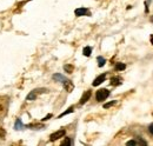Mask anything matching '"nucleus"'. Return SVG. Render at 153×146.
<instances>
[{"instance_id":"1","label":"nucleus","mask_w":153,"mask_h":146,"mask_svg":"<svg viewBox=\"0 0 153 146\" xmlns=\"http://www.w3.org/2000/svg\"><path fill=\"white\" fill-rule=\"evenodd\" d=\"M108 95H110V91L107 89H100L99 91H97L96 99L98 101H104Z\"/></svg>"},{"instance_id":"2","label":"nucleus","mask_w":153,"mask_h":146,"mask_svg":"<svg viewBox=\"0 0 153 146\" xmlns=\"http://www.w3.org/2000/svg\"><path fill=\"white\" fill-rule=\"evenodd\" d=\"M45 92H47L46 89H37V90H33V91H31L28 93V95H27V100H30V101H32V100H36L37 99V97H38V94L40 93H45Z\"/></svg>"},{"instance_id":"3","label":"nucleus","mask_w":153,"mask_h":146,"mask_svg":"<svg viewBox=\"0 0 153 146\" xmlns=\"http://www.w3.org/2000/svg\"><path fill=\"white\" fill-rule=\"evenodd\" d=\"M65 134H66V131H65L64 128H62V130H59V131H57V132H54V133L51 134L50 140H51V142H56V140H58V139L62 138Z\"/></svg>"},{"instance_id":"4","label":"nucleus","mask_w":153,"mask_h":146,"mask_svg":"<svg viewBox=\"0 0 153 146\" xmlns=\"http://www.w3.org/2000/svg\"><path fill=\"white\" fill-rule=\"evenodd\" d=\"M91 95H92V92H91V91H86L85 93H84V94H82V97H81V99H80L79 104H80V105H84L85 103H87V100H90Z\"/></svg>"},{"instance_id":"5","label":"nucleus","mask_w":153,"mask_h":146,"mask_svg":"<svg viewBox=\"0 0 153 146\" xmlns=\"http://www.w3.org/2000/svg\"><path fill=\"white\" fill-rule=\"evenodd\" d=\"M64 89L66 90L67 92H72L73 91V89H74V85H73V83L71 81V80H68V79H66L64 83Z\"/></svg>"},{"instance_id":"6","label":"nucleus","mask_w":153,"mask_h":146,"mask_svg":"<svg viewBox=\"0 0 153 146\" xmlns=\"http://www.w3.org/2000/svg\"><path fill=\"white\" fill-rule=\"evenodd\" d=\"M105 79H106V74H105V73H104V74H100L99 77H97L96 79H94V81H93V86H99L101 83L105 81Z\"/></svg>"},{"instance_id":"7","label":"nucleus","mask_w":153,"mask_h":146,"mask_svg":"<svg viewBox=\"0 0 153 146\" xmlns=\"http://www.w3.org/2000/svg\"><path fill=\"white\" fill-rule=\"evenodd\" d=\"M76 17H82V16H87L88 14V10L87 8H76L74 11Z\"/></svg>"},{"instance_id":"8","label":"nucleus","mask_w":153,"mask_h":146,"mask_svg":"<svg viewBox=\"0 0 153 146\" xmlns=\"http://www.w3.org/2000/svg\"><path fill=\"white\" fill-rule=\"evenodd\" d=\"M121 83H123V79L120 77H112L111 78V85H113V86L121 85Z\"/></svg>"},{"instance_id":"9","label":"nucleus","mask_w":153,"mask_h":146,"mask_svg":"<svg viewBox=\"0 0 153 146\" xmlns=\"http://www.w3.org/2000/svg\"><path fill=\"white\" fill-rule=\"evenodd\" d=\"M126 145H146V143L143 140H130L126 143Z\"/></svg>"},{"instance_id":"10","label":"nucleus","mask_w":153,"mask_h":146,"mask_svg":"<svg viewBox=\"0 0 153 146\" xmlns=\"http://www.w3.org/2000/svg\"><path fill=\"white\" fill-rule=\"evenodd\" d=\"M53 79H54L56 81H59V83H64V81L66 80V78H65L64 75H61V74H54V75H53Z\"/></svg>"},{"instance_id":"11","label":"nucleus","mask_w":153,"mask_h":146,"mask_svg":"<svg viewBox=\"0 0 153 146\" xmlns=\"http://www.w3.org/2000/svg\"><path fill=\"white\" fill-rule=\"evenodd\" d=\"M82 53H84V55H85V57H90V55H91V53H92V47H90V46L84 47Z\"/></svg>"},{"instance_id":"12","label":"nucleus","mask_w":153,"mask_h":146,"mask_svg":"<svg viewBox=\"0 0 153 146\" xmlns=\"http://www.w3.org/2000/svg\"><path fill=\"white\" fill-rule=\"evenodd\" d=\"M97 60H98V66H99V67H102V66L105 65V63H106L105 58H102V57H98Z\"/></svg>"},{"instance_id":"13","label":"nucleus","mask_w":153,"mask_h":146,"mask_svg":"<svg viewBox=\"0 0 153 146\" xmlns=\"http://www.w3.org/2000/svg\"><path fill=\"white\" fill-rule=\"evenodd\" d=\"M125 69H126V65L123 64V63H118V64L115 65V70H117V71H124Z\"/></svg>"},{"instance_id":"14","label":"nucleus","mask_w":153,"mask_h":146,"mask_svg":"<svg viewBox=\"0 0 153 146\" xmlns=\"http://www.w3.org/2000/svg\"><path fill=\"white\" fill-rule=\"evenodd\" d=\"M64 70H65V72L72 73L73 72V70H74V67H73L72 65H65V66H64Z\"/></svg>"},{"instance_id":"15","label":"nucleus","mask_w":153,"mask_h":146,"mask_svg":"<svg viewBox=\"0 0 153 146\" xmlns=\"http://www.w3.org/2000/svg\"><path fill=\"white\" fill-rule=\"evenodd\" d=\"M61 145L62 146H66V145H72V140H71V138H65V140L61 143Z\"/></svg>"},{"instance_id":"16","label":"nucleus","mask_w":153,"mask_h":146,"mask_svg":"<svg viewBox=\"0 0 153 146\" xmlns=\"http://www.w3.org/2000/svg\"><path fill=\"white\" fill-rule=\"evenodd\" d=\"M72 112H73V107H70L67 111H65L64 113H61V114L59 115V118H61V117H64V115H66V114H68V113H72Z\"/></svg>"},{"instance_id":"17","label":"nucleus","mask_w":153,"mask_h":146,"mask_svg":"<svg viewBox=\"0 0 153 146\" xmlns=\"http://www.w3.org/2000/svg\"><path fill=\"white\" fill-rule=\"evenodd\" d=\"M114 104H115V101H111V103H107V104H105V105H104V109H108V107L113 106Z\"/></svg>"},{"instance_id":"18","label":"nucleus","mask_w":153,"mask_h":146,"mask_svg":"<svg viewBox=\"0 0 153 146\" xmlns=\"http://www.w3.org/2000/svg\"><path fill=\"white\" fill-rule=\"evenodd\" d=\"M149 131H150L151 134H153V124H151V125L149 126Z\"/></svg>"},{"instance_id":"19","label":"nucleus","mask_w":153,"mask_h":146,"mask_svg":"<svg viewBox=\"0 0 153 146\" xmlns=\"http://www.w3.org/2000/svg\"><path fill=\"white\" fill-rule=\"evenodd\" d=\"M20 126H21V123H20V120H19V119H18V120H17V128L19 130Z\"/></svg>"},{"instance_id":"20","label":"nucleus","mask_w":153,"mask_h":146,"mask_svg":"<svg viewBox=\"0 0 153 146\" xmlns=\"http://www.w3.org/2000/svg\"><path fill=\"white\" fill-rule=\"evenodd\" d=\"M51 117H52V114H48V115H47V117H45L42 120H47V119H48V118H51Z\"/></svg>"},{"instance_id":"21","label":"nucleus","mask_w":153,"mask_h":146,"mask_svg":"<svg viewBox=\"0 0 153 146\" xmlns=\"http://www.w3.org/2000/svg\"><path fill=\"white\" fill-rule=\"evenodd\" d=\"M151 44H152V45H153V34H152V36H151Z\"/></svg>"},{"instance_id":"22","label":"nucleus","mask_w":153,"mask_h":146,"mask_svg":"<svg viewBox=\"0 0 153 146\" xmlns=\"http://www.w3.org/2000/svg\"><path fill=\"white\" fill-rule=\"evenodd\" d=\"M151 21H152V22H153V17H152V18H151Z\"/></svg>"},{"instance_id":"23","label":"nucleus","mask_w":153,"mask_h":146,"mask_svg":"<svg viewBox=\"0 0 153 146\" xmlns=\"http://www.w3.org/2000/svg\"><path fill=\"white\" fill-rule=\"evenodd\" d=\"M150 1H151V0H150Z\"/></svg>"}]
</instances>
